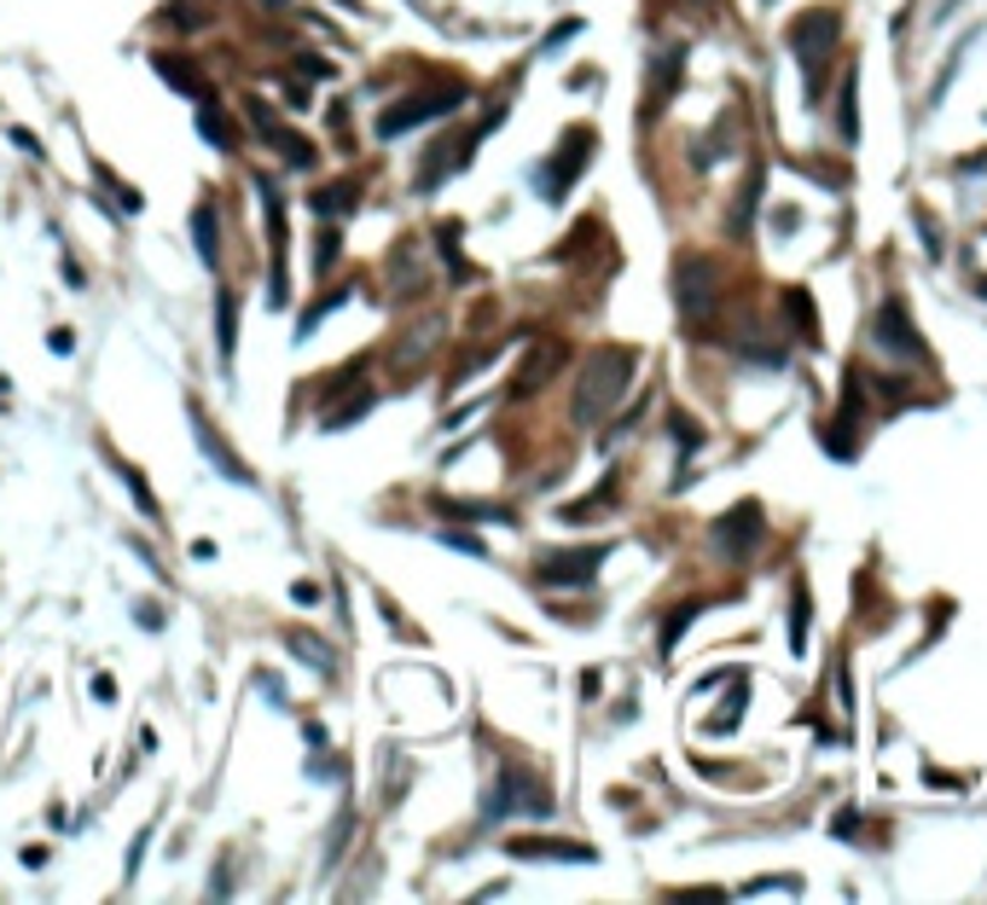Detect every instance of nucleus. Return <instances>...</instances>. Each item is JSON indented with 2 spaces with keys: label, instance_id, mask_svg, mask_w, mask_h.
I'll use <instances>...</instances> for the list:
<instances>
[{
  "label": "nucleus",
  "instance_id": "nucleus-5",
  "mask_svg": "<svg viewBox=\"0 0 987 905\" xmlns=\"http://www.w3.org/2000/svg\"><path fill=\"white\" fill-rule=\"evenodd\" d=\"M372 401H377V390H372V383H361V366H349V372H338L332 383H325V412H320V424H325V430H343V424H354V419H366Z\"/></svg>",
  "mask_w": 987,
  "mask_h": 905
},
{
  "label": "nucleus",
  "instance_id": "nucleus-26",
  "mask_svg": "<svg viewBox=\"0 0 987 905\" xmlns=\"http://www.w3.org/2000/svg\"><path fill=\"white\" fill-rule=\"evenodd\" d=\"M755 198H762V174H749V180H744V192H738V210H732V232H749Z\"/></svg>",
  "mask_w": 987,
  "mask_h": 905
},
{
  "label": "nucleus",
  "instance_id": "nucleus-10",
  "mask_svg": "<svg viewBox=\"0 0 987 905\" xmlns=\"http://www.w3.org/2000/svg\"><path fill=\"white\" fill-rule=\"evenodd\" d=\"M679 70H686V47L668 41V47H656L651 53V76H645V117H656L668 105V99L679 93Z\"/></svg>",
  "mask_w": 987,
  "mask_h": 905
},
{
  "label": "nucleus",
  "instance_id": "nucleus-2",
  "mask_svg": "<svg viewBox=\"0 0 987 905\" xmlns=\"http://www.w3.org/2000/svg\"><path fill=\"white\" fill-rule=\"evenodd\" d=\"M465 105V88H442V93H407V99H395L390 111H377V140H395V134H407V128L419 122H436L447 111H460Z\"/></svg>",
  "mask_w": 987,
  "mask_h": 905
},
{
  "label": "nucleus",
  "instance_id": "nucleus-9",
  "mask_svg": "<svg viewBox=\"0 0 987 905\" xmlns=\"http://www.w3.org/2000/svg\"><path fill=\"white\" fill-rule=\"evenodd\" d=\"M494 122H500V111H494V117H489L483 128H476V134H460V140H442L436 151H430V158L419 163V192H436V187H442V180H447V169H460V163H471V151H476V140H483V134H489V128H494Z\"/></svg>",
  "mask_w": 987,
  "mask_h": 905
},
{
  "label": "nucleus",
  "instance_id": "nucleus-29",
  "mask_svg": "<svg viewBox=\"0 0 987 905\" xmlns=\"http://www.w3.org/2000/svg\"><path fill=\"white\" fill-rule=\"evenodd\" d=\"M244 111H250V122L262 128V140H268V145H280V134H285V128H280V117H273V111L262 105V99H244Z\"/></svg>",
  "mask_w": 987,
  "mask_h": 905
},
{
  "label": "nucleus",
  "instance_id": "nucleus-8",
  "mask_svg": "<svg viewBox=\"0 0 987 905\" xmlns=\"http://www.w3.org/2000/svg\"><path fill=\"white\" fill-rule=\"evenodd\" d=\"M830 36H837V18H830V12H807V18L790 23V41H796V53H802V64H807L814 99H819V64H825V53H830Z\"/></svg>",
  "mask_w": 987,
  "mask_h": 905
},
{
  "label": "nucleus",
  "instance_id": "nucleus-24",
  "mask_svg": "<svg viewBox=\"0 0 987 905\" xmlns=\"http://www.w3.org/2000/svg\"><path fill=\"white\" fill-rule=\"evenodd\" d=\"M285 644H291V656H302L309 667H320V674H332V656L320 651V638H314V633H291Z\"/></svg>",
  "mask_w": 987,
  "mask_h": 905
},
{
  "label": "nucleus",
  "instance_id": "nucleus-21",
  "mask_svg": "<svg viewBox=\"0 0 987 905\" xmlns=\"http://www.w3.org/2000/svg\"><path fill=\"white\" fill-rule=\"evenodd\" d=\"M262 210H268V244H273V262H280L285 250V203H280V187L262 180Z\"/></svg>",
  "mask_w": 987,
  "mask_h": 905
},
{
  "label": "nucleus",
  "instance_id": "nucleus-20",
  "mask_svg": "<svg viewBox=\"0 0 987 905\" xmlns=\"http://www.w3.org/2000/svg\"><path fill=\"white\" fill-rule=\"evenodd\" d=\"M877 343H889V349H900V354H913L918 349V338L906 331V314H900V302H889L877 314Z\"/></svg>",
  "mask_w": 987,
  "mask_h": 905
},
{
  "label": "nucleus",
  "instance_id": "nucleus-37",
  "mask_svg": "<svg viewBox=\"0 0 987 905\" xmlns=\"http://www.w3.org/2000/svg\"><path fill=\"white\" fill-rule=\"evenodd\" d=\"M447 546H460V552H471V557H483V540H476V534H447Z\"/></svg>",
  "mask_w": 987,
  "mask_h": 905
},
{
  "label": "nucleus",
  "instance_id": "nucleus-25",
  "mask_svg": "<svg viewBox=\"0 0 987 905\" xmlns=\"http://www.w3.org/2000/svg\"><path fill=\"white\" fill-rule=\"evenodd\" d=\"M442 516H476V523H512L505 505H460V500H442Z\"/></svg>",
  "mask_w": 987,
  "mask_h": 905
},
{
  "label": "nucleus",
  "instance_id": "nucleus-12",
  "mask_svg": "<svg viewBox=\"0 0 987 905\" xmlns=\"http://www.w3.org/2000/svg\"><path fill=\"white\" fill-rule=\"evenodd\" d=\"M489 813H528V818H546V813H552V795L535 790V778L500 772V784H494V795H489Z\"/></svg>",
  "mask_w": 987,
  "mask_h": 905
},
{
  "label": "nucleus",
  "instance_id": "nucleus-6",
  "mask_svg": "<svg viewBox=\"0 0 987 905\" xmlns=\"http://www.w3.org/2000/svg\"><path fill=\"white\" fill-rule=\"evenodd\" d=\"M187 424H192V442L204 448V459L215 464V471H221L226 482H244V487H256V471H250V464H244V459H239L233 448H226V435H221V430L210 424V412L198 406V401L187 406Z\"/></svg>",
  "mask_w": 987,
  "mask_h": 905
},
{
  "label": "nucleus",
  "instance_id": "nucleus-35",
  "mask_svg": "<svg viewBox=\"0 0 987 905\" xmlns=\"http://www.w3.org/2000/svg\"><path fill=\"white\" fill-rule=\"evenodd\" d=\"M843 140H859V128H854V76L843 82Z\"/></svg>",
  "mask_w": 987,
  "mask_h": 905
},
{
  "label": "nucleus",
  "instance_id": "nucleus-17",
  "mask_svg": "<svg viewBox=\"0 0 987 905\" xmlns=\"http://www.w3.org/2000/svg\"><path fill=\"white\" fill-rule=\"evenodd\" d=\"M354 203H361V180H338V187H320V192H314V210H320L325 221L349 215Z\"/></svg>",
  "mask_w": 987,
  "mask_h": 905
},
{
  "label": "nucleus",
  "instance_id": "nucleus-16",
  "mask_svg": "<svg viewBox=\"0 0 987 905\" xmlns=\"http://www.w3.org/2000/svg\"><path fill=\"white\" fill-rule=\"evenodd\" d=\"M215 343H221V366H233V343H239V302H233V291H215Z\"/></svg>",
  "mask_w": 987,
  "mask_h": 905
},
{
  "label": "nucleus",
  "instance_id": "nucleus-36",
  "mask_svg": "<svg viewBox=\"0 0 987 905\" xmlns=\"http://www.w3.org/2000/svg\"><path fill=\"white\" fill-rule=\"evenodd\" d=\"M291 604H302V610H314V604H320V592H314V581H296V586H291Z\"/></svg>",
  "mask_w": 987,
  "mask_h": 905
},
{
  "label": "nucleus",
  "instance_id": "nucleus-28",
  "mask_svg": "<svg viewBox=\"0 0 987 905\" xmlns=\"http://www.w3.org/2000/svg\"><path fill=\"white\" fill-rule=\"evenodd\" d=\"M703 610V599H692V604H679L674 615H668V627H663V656H674V644H679V633H686V622Z\"/></svg>",
  "mask_w": 987,
  "mask_h": 905
},
{
  "label": "nucleus",
  "instance_id": "nucleus-7",
  "mask_svg": "<svg viewBox=\"0 0 987 905\" xmlns=\"http://www.w3.org/2000/svg\"><path fill=\"white\" fill-rule=\"evenodd\" d=\"M755 540H762V505H732L715 523V552L726 563H744L755 552Z\"/></svg>",
  "mask_w": 987,
  "mask_h": 905
},
{
  "label": "nucleus",
  "instance_id": "nucleus-38",
  "mask_svg": "<svg viewBox=\"0 0 987 905\" xmlns=\"http://www.w3.org/2000/svg\"><path fill=\"white\" fill-rule=\"evenodd\" d=\"M93 696H99V703H117V685H111V674H99V680H93Z\"/></svg>",
  "mask_w": 987,
  "mask_h": 905
},
{
  "label": "nucleus",
  "instance_id": "nucleus-11",
  "mask_svg": "<svg viewBox=\"0 0 987 905\" xmlns=\"http://www.w3.org/2000/svg\"><path fill=\"white\" fill-rule=\"evenodd\" d=\"M558 366H564V343H535V349L523 354V366H517V378H512V390H505V395H512V401H535L546 383L558 378Z\"/></svg>",
  "mask_w": 987,
  "mask_h": 905
},
{
  "label": "nucleus",
  "instance_id": "nucleus-22",
  "mask_svg": "<svg viewBox=\"0 0 987 905\" xmlns=\"http://www.w3.org/2000/svg\"><path fill=\"white\" fill-rule=\"evenodd\" d=\"M611 500H616V482H598L587 500H575V505H558V516H564V523H587V516H598V511L611 505Z\"/></svg>",
  "mask_w": 987,
  "mask_h": 905
},
{
  "label": "nucleus",
  "instance_id": "nucleus-15",
  "mask_svg": "<svg viewBox=\"0 0 987 905\" xmlns=\"http://www.w3.org/2000/svg\"><path fill=\"white\" fill-rule=\"evenodd\" d=\"M419 255H424V239H401V244L390 250V296H395V302H413V296L424 291Z\"/></svg>",
  "mask_w": 987,
  "mask_h": 905
},
{
  "label": "nucleus",
  "instance_id": "nucleus-18",
  "mask_svg": "<svg viewBox=\"0 0 987 905\" xmlns=\"http://www.w3.org/2000/svg\"><path fill=\"white\" fill-rule=\"evenodd\" d=\"M192 239H198V255H204V268H215V262H221V239H215V203H210V198L192 210Z\"/></svg>",
  "mask_w": 987,
  "mask_h": 905
},
{
  "label": "nucleus",
  "instance_id": "nucleus-27",
  "mask_svg": "<svg viewBox=\"0 0 987 905\" xmlns=\"http://www.w3.org/2000/svg\"><path fill=\"white\" fill-rule=\"evenodd\" d=\"M158 70H163V76H169V82H174V93H187V99L198 93V99H204V88H198V76H192L187 64H174L169 53H158Z\"/></svg>",
  "mask_w": 987,
  "mask_h": 905
},
{
  "label": "nucleus",
  "instance_id": "nucleus-23",
  "mask_svg": "<svg viewBox=\"0 0 987 905\" xmlns=\"http://www.w3.org/2000/svg\"><path fill=\"white\" fill-rule=\"evenodd\" d=\"M198 128H204V140H210L215 151L233 145V134H226V122H221V111H215V99H210V93H204V111H198Z\"/></svg>",
  "mask_w": 987,
  "mask_h": 905
},
{
  "label": "nucleus",
  "instance_id": "nucleus-34",
  "mask_svg": "<svg viewBox=\"0 0 987 905\" xmlns=\"http://www.w3.org/2000/svg\"><path fill=\"white\" fill-rule=\"evenodd\" d=\"M790 638H796V651H807V599L796 592V610H790Z\"/></svg>",
  "mask_w": 987,
  "mask_h": 905
},
{
  "label": "nucleus",
  "instance_id": "nucleus-14",
  "mask_svg": "<svg viewBox=\"0 0 987 905\" xmlns=\"http://www.w3.org/2000/svg\"><path fill=\"white\" fill-rule=\"evenodd\" d=\"M512 859H564V865H593L587 842H558V836H512L505 842Z\"/></svg>",
  "mask_w": 987,
  "mask_h": 905
},
{
  "label": "nucleus",
  "instance_id": "nucleus-13",
  "mask_svg": "<svg viewBox=\"0 0 987 905\" xmlns=\"http://www.w3.org/2000/svg\"><path fill=\"white\" fill-rule=\"evenodd\" d=\"M604 563V546H581V552H541V581H564V586H581L593 581Z\"/></svg>",
  "mask_w": 987,
  "mask_h": 905
},
{
  "label": "nucleus",
  "instance_id": "nucleus-3",
  "mask_svg": "<svg viewBox=\"0 0 987 905\" xmlns=\"http://www.w3.org/2000/svg\"><path fill=\"white\" fill-rule=\"evenodd\" d=\"M674 296H679V314H686L692 325L715 320V296H721L715 262H703V255H679V268H674Z\"/></svg>",
  "mask_w": 987,
  "mask_h": 905
},
{
  "label": "nucleus",
  "instance_id": "nucleus-33",
  "mask_svg": "<svg viewBox=\"0 0 987 905\" xmlns=\"http://www.w3.org/2000/svg\"><path fill=\"white\" fill-rule=\"evenodd\" d=\"M117 471H122V482H129V487H134V500H140V511H145V516H158V500H151V487H145V482H140V476L129 471V464H117Z\"/></svg>",
  "mask_w": 987,
  "mask_h": 905
},
{
  "label": "nucleus",
  "instance_id": "nucleus-32",
  "mask_svg": "<svg viewBox=\"0 0 987 905\" xmlns=\"http://www.w3.org/2000/svg\"><path fill=\"white\" fill-rule=\"evenodd\" d=\"M338 244H343V232H338V227H325V232H320V255H314V268H320V273H332Z\"/></svg>",
  "mask_w": 987,
  "mask_h": 905
},
{
  "label": "nucleus",
  "instance_id": "nucleus-30",
  "mask_svg": "<svg viewBox=\"0 0 987 905\" xmlns=\"http://www.w3.org/2000/svg\"><path fill=\"white\" fill-rule=\"evenodd\" d=\"M280 151H285V163H291V169H314V145H309V140H296L291 128L280 134Z\"/></svg>",
  "mask_w": 987,
  "mask_h": 905
},
{
  "label": "nucleus",
  "instance_id": "nucleus-1",
  "mask_svg": "<svg viewBox=\"0 0 987 905\" xmlns=\"http://www.w3.org/2000/svg\"><path fill=\"white\" fill-rule=\"evenodd\" d=\"M634 349H593L587 360H581V372H575V401H570V419L581 430H593L604 424L616 412V401L627 395V383H634Z\"/></svg>",
  "mask_w": 987,
  "mask_h": 905
},
{
  "label": "nucleus",
  "instance_id": "nucleus-31",
  "mask_svg": "<svg viewBox=\"0 0 987 905\" xmlns=\"http://www.w3.org/2000/svg\"><path fill=\"white\" fill-rule=\"evenodd\" d=\"M784 302H790V314H796V325H802V338H819V325H814V302H807V291H790Z\"/></svg>",
  "mask_w": 987,
  "mask_h": 905
},
{
  "label": "nucleus",
  "instance_id": "nucleus-4",
  "mask_svg": "<svg viewBox=\"0 0 987 905\" xmlns=\"http://www.w3.org/2000/svg\"><path fill=\"white\" fill-rule=\"evenodd\" d=\"M587 158H593V128H570L564 134V145L552 151V158L541 163V198H564L575 180H581V169H587Z\"/></svg>",
  "mask_w": 987,
  "mask_h": 905
},
{
  "label": "nucleus",
  "instance_id": "nucleus-19",
  "mask_svg": "<svg viewBox=\"0 0 987 905\" xmlns=\"http://www.w3.org/2000/svg\"><path fill=\"white\" fill-rule=\"evenodd\" d=\"M436 244H442V255H447V279H453V284H471L476 268L460 255V221H442V227H436Z\"/></svg>",
  "mask_w": 987,
  "mask_h": 905
}]
</instances>
